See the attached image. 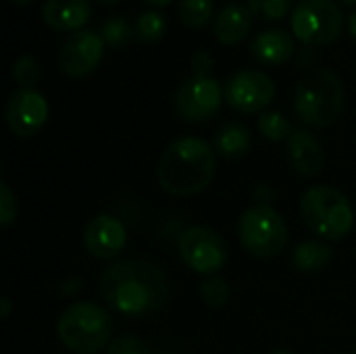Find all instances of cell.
I'll return each instance as SVG.
<instances>
[{
  "mask_svg": "<svg viewBox=\"0 0 356 354\" xmlns=\"http://www.w3.org/2000/svg\"><path fill=\"white\" fill-rule=\"evenodd\" d=\"M100 294L119 315L140 319L163 311L171 298V288L159 265L136 259L106 267L100 277Z\"/></svg>",
  "mask_w": 356,
  "mask_h": 354,
  "instance_id": "obj_1",
  "label": "cell"
},
{
  "mask_svg": "<svg viewBox=\"0 0 356 354\" xmlns=\"http://www.w3.org/2000/svg\"><path fill=\"white\" fill-rule=\"evenodd\" d=\"M215 148L196 136H186L167 146L159 161L156 177L171 196H194L215 177Z\"/></svg>",
  "mask_w": 356,
  "mask_h": 354,
  "instance_id": "obj_2",
  "label": "cell"
},
{
  "mask_svg": "<svg viewBox=\"0 0 356 354\" xmlns=\"http://www.w3.org/2000/svg\"><path fill=\"white\" fill-rule=\"evenodd\" d=\"M344 106V88L338 75L325 67L307 71L294 90V111L305 125L330 127Z\"/></svg>",
  "mask_w": 356,
  "mask_h": 354,
  "instance_id": "obj_3",
  "label": "cell"
},
{
  "mask_svg": "<svg viewBox=\"0 0 356 354\" xmlns=\"http://www.w3.org/2000/svg\"><path fill=\"white\" fill-rule=\"evenodd\" d=\"M56 334L60 342L73 353H100L113 342V317L104 307L96 303H73L60 313Z\"/></svg>",
  "mask_w": 356,
  "mask_h": 354,
  "instance_id": "obj_4",
  "label": "cell"
},
{
  "mask_svg": "<svg viewBox=\"0 0 356 354\" xmlns=\"http://www.w3.org/2000/svg\"><path fill=\"white\" fill-rule=\"evenodd\" d=\"M300 215L305 223L325 240H342L355 227V207L332 186L309 188L300 200Z\"/></svg>",
  "mask_w": 356,
  "mask_h": 354,
  "instance_id": "obj_5",
  "label": "cell"
},
{
  "mask_svg": "<svg viewBox=\"0 0 356 354\" xmlns=\"http://www.w3.org/2000/svg\"><path fill=\"white\" fill-rule=\"evenodd\" d=\"M242 246L259 259L277 257L288 242V227L280 213L269 204H252L238 221Z\"/></svg>",
  "mask_w": 356,
  "mask_h": 354,
  "instance_id": "obj_6",
  "label": "cell"
},
{
  "mask_svg": "<svg viewBox=\"0 0 356 354\" xmlns=\"http://www.w3.org/2000/svg\"><path fill=\"white\" fill-rule=\"evenodd\" d=\"M344 29V15L334 0H300L292 10V31L305 46L334 42Z\"/></svg>",
  "mask_w": 356,
  "mask_h": 354,
  "instance_id": "obj_7",
  "label": "cell"
},
{
  "mask_svg": "<svg viewBox=\"0 0 356 354\" xmlns=\"http://www.w3.org/2000/svg\"><path fill=\"white\" fill-rule=\"evenodd\" d=\"M177 248L181 261L192 271L209 277L217 275L229 259V250L223 236L207 225H194L186 230L179 236Z\"/></svg>",
  "mask_w": 356,
  "mask_h": 354,
  "instance_id": "obj_8",
  "label": "cell"
},
{
  "mask_svg": "<svg viewBox=\"0 0 356 354\" xmlns=\"http://www.w3.org/2000/svg\"><path fill=\"white\" fill-rule=\"evenodd\" d=\"M223 96L225 90L221 88L219 79L211 75L209 77L192 75L179 86L175 94V108L186 121L204 123L219 113Z\"/></svg>",
  "mask_w": 356,
  "mask_h": 354,
  "instance_id": "obj_9",
  "label": "cell"
},
{
  "mask_svg": "<svg viewBox=\"0 0 356 354\" xmlns=\"http://www.w3.org/2000/svg\"><path fill=\"white\" fill-rule=\"evenodd\" d=\"M275 98L273 79L257 69L236 71L225 83V100L232 108L240 113L265 111Z\"/></svg>",
  "mask_w": 356,
  "mask_h": 354,
  "instance_id": "obj_10",
  "label": "cell"
},
{
  "mask_svg": "<svg viewBox=\"0 0 356 354\" xmlns=\"http://www.w3.org/2000/svg\"><path fill=\"white\" fill-rule=\"evenodd\" d=\"M104 54V42L94 29H77L67 35L58 48V65L71 77H83L94 71Z\"/></svg>",
  "mask_w": 356,
  "mask_h": 354,
  "instance_id": "obj_11",
  "label": "cell"
},
{
  "mask_svg": "<svg viewBox=\"0 0 356 354\" xmlns=\"http://www.w3.org/2000/svg\"><path fill=\"white\" fill-rule=\"evenodd\" d=\"M48 119V102L46 98L35 92L33 88L29 90H17L10 94L6 102V123L10 131L19 138H29L35 136Z\"/></svg>",
  "mask_w": 356,
  "mask_h": 354,
  "instance_id": "obj_12",
  "label": "cell"
},
{
  "mask_svg": "<svg viewBox=\"0 0 356 354\" xmlns=\"http://www.w3.org/2000/svg\"><path fill=\"white\" fill-rule=\"evenodd\" d=\"M127 244V232L123 223L106 213L92 217L83 227V246L86 250L100 261L115 259L123 252Z\"/></svg>",
  "mask_w": 356,
  "mask_h": 354,
  "instance_id": "obj_13",
  "label": "cell"
},
{
  "mask_svg": "<svg viewBox=\"0 0 356 354\" xmlns=\"http://www.w3.org/2000/svg\"><path fill=\"white\" fill-rule=\"evenodd\" d=\"M288 161L294 171L302 177H315L321 173L325 154L319 140L307 127H294L290 138L286 140Z\"/></svg>",
  "mask_w": 356,
  "mask_h": 354,
  "instance_id": "obj_14",
  "label": "cell"
},
{
  "mask_svg": "<svg viewBox=\"0 0 356 354\" xmlns=\"http://www.w3.org/2000/svg\"><path fill=\"white\" fill-rule=\"evenodd\" d=\"M296 52V42L290 31L282 27H267L254 33L250 42V54L261 65H282Z\"/></svg>",
  "mask_w": 356,
  "mask_h": 354,
  "instance_id": "obj_15",
  "label": "cell"
},
{
  "mask_svg": "<svg viewBox=\"0 0 356 354\" xmlns=\"http://www.w3.org/2000/svg\"><path fill=\"white\" fill-rule=\"evenodd\" d=\"M92 15L90 0H46L42 17L56 31H77Z\"/></svg>",
  "mask_w": 356,
  "mask_h": 354,
  "instance_id": "obj_16",
  "label": "cell"
},
{
  "mask_svg": "<svg viewBox=\"0 0 356 354\" xmlns=\"http://www.w3.org/2000/svg\"><path fill=\"white\" fill-rule=\"evenodd\" d=\"M250 21H252V13H250L248 4L229 2L217 13L213 29L221 44L234 46V44H240L248 35Z\"/></svg>",
  "mask_w": 356,
  "mask_h": 354,
  "instance_id": "obj_17",
  "label": "cell"
},
{
  "mask_svg": "<svg viewBox=\"0 0 356 354\" xmlns=\"http://www.w3.org/2000/svg\"><path fill=\"white\" fill-rule=\"evenodd\" d=\"M252 146L250 129L240 121H227L217 127L213 148L223 159H242Z\"/></svg>",
  "mask_w": 356,
  "mask_h": 354,
  "instance_id": "obj_18",
  "label": "cell"
},
{
  "mask_svg": "<svg viewBox=\"0 0 356 354\" xmlns=\"http://www.w3.org/2000/svg\"><path fill=\"white\" fill-rule=\"evenodd\" d=\"M332 257H334V250L327 244L317 242V240H307L296 246L292 265L300 273H319L332 263Z\"/></svg>",
  "mask_w": 356,
  "mask_h": 354,
  "instance_id": "obj_19",
  "label": "cell"
},
{
  "mask_svg": "<svg viewBox=\"0 0 356 354\" xmlns=\"http://www.w3.org/2000/svg\"><path fill=\"white\" fill-rule=\"evenodd\" d=\"M167 31V17L161 10H144L134 21V33L140 44H154Z\"/></svg>",
  "mask_w": 356,
  "mask_h": 354,
  "instance_id": "obj_20",
  "label": "cell"
},
{
  "mask_svg": "<svg viewBox=\"0 0 356 354\" xmlns=\"http://www.w3.org/2000/svg\"><path fill=\"white\" fill-rule=\"evenodd\" d=\"M100 38L106 46H113V48H123L127 46L136 33H134V23L125 17H119V15H113L108 19H104L100 23Z\"/></svg>",
  "mask_w": 356,
  "mask_h": 354,
  "instance_id": "obj_21",
  "label": "cell"
},
{
  "mask_svg": "<svg viewBox=\"0 0 356 354\" xmlns=\"http://www.w3.org/2000/svg\"><path fill=\"white\" fill-rule=\"evenodd\" d=\"M177 8H179L181 21L188 27L202 29L211 21V17H213L215 2L213 0H179Z\"/></svg>",
  "mask_w": 356,
  "mask_h": 354,
  "instance_id": "obj_22",
  "label": "cell"
},
{
  "mask_svg": "<svg viewBox=\"0 0 356 354\" xmlns=\"http://www.w3.org/2000/svg\"><path fill=\"white\" fill-rule=\"evenodd\" d=\"M257 127L259 131L267 138V140H273V142H284L290 138L292 134V125L288 121L286 115H282L280 111H265L259 121H257Z\"/></svg>",
  "mask_w": 356,
  "mask_h": 354,
  "instance_id": "obj_23",
  "label": "cell"
},
{
  "mask_svg": "<svg viewBox=\"0 0 356 354\" xmlns=\"http://www.w3.org/2000/svg\"><path fill=\"white\" fill-rule=\"evenodd\" d=\"M229 284L219 275H211L200 284V298L211 309H221L229 300Z\"/></svg>",
  "mask_w": 356,
  "mask_h": 354,
  "instance_id": "obj_24",
  "label": "cell"
},
{
  "mask_svg": "<svg viewBox=\"0 0 356 354\" xmlns=\"http://www.w3.org/2000/svg\"><path fill=\"white\" fill-rule=\"evenodd\" d=\"M40 73H42V67H40L38 58L31 54H23L13 63V77L23 90L33 88V83L40 79Z\"/></svg>",
  "mask_w": 356,
  "mask_h": 354,
  "instance_id": "obj_25",
  "label": "cell"
},
{
  "mask_svg": "<svg viewBox=\"0 0 356 354\" xmlns=\"http://www.w3.org/2000/svg\"><path fill=\"white\" fill-rule=\"evenodd\" d=\"M294 0H248V8L252 17L261 21H277L286 17V13L292 8Z\"/></svg>",
  "mask_w": 356,
  "mask_h": 354,
  "instance_id": "obj_26",
  "label": "cell"
},
{
  "mask_svg": "<svg viewBox=\"0 0 356 354\" xmlns=\"http://www.w3.org/2000/svg\"><path fill=\"white\" fill-rule=\"evenodd\" d=\"M106 354H150V348L136 336H119L108 344Z\"/></svg>",
  "mask_w": 356,
  "mask_h": 354,
  "instance_id": "obj_27",
  "label": "cell"
},
{
  "mask_svg": "<svg viewBox=\"0 0 356 354\" xmlns=\"http://www.w3.org/2000/svg\"><path fill=\"white\" fill-rule=\"evenodd\" d=\"M17 217V198L10 192V188L2 182L0 184V225L6 227Z\"/></svg>",
  "mask_w": 356,
  "mask_h": 354,
  "instance_id": "obj_28",
  "label": "cell"
},
{
  "mask_svg": "<svg viewBox=\"0 0 356 354\" xmlns=\"http://www.w3.org/2000/svg\"><path fill=\"white\" fill-rule=\"evenodd\" d=\"M190 67H192V75L209 77L211 75V69H213V56L207 50H198V52H194Z\"/></svg>",
  "mask_w": 356,
  "mask_h": 354,
  "instance_id": "obj_29",
  "label": "cell"
},
{
  "mask_svg": "<svg viewBox=\"0 0 356 354\" xmlns=\"http://www.w3.org/2000/svg\"><path fill=\"white\" fill-rule=\"evenodd\" d=\"M10 311H13L10 300H8V298H2V300H0V319H6V317L10 315Z\"/></svg>",
  "mask_w": 356,
  "mask_h": 354,
  "instance_id": "obj_30",
  "label": "cell"
},
{
  "mask_svg": "<svg viewBox=\"0 0 356 354\" xmlns=\"http://www.w3.org/2000/svg\"><path fill=\"white\" fill-rule=\"evenodd\" d=\"M348 31H350V38L356 42V8L348 17Z\"/></svg>",
  "mask_w": 356,
  "mask_h": 354,
  "instance_id": "obj_31",
  "label": "cell"
},
{
  "mask_svg": "<svg viewBox=\"0 0 356 354\" xmlns=\"http://www.w3.org/2000/svg\"><path fill=\"white\" fill-rule=\"evenodd\" d=\"M144 2H148V4H154V6H165V4H169L171 0H144Z\"/></svg>",
  "mask_w": 356,
  "mask_h": 354,
  "instance_id": "obj_32",
  "label": "cell"
},
{
  "mask_svg": "<svg viewBox=\"0 0 356 354\" xmlns=\"http://www.w3.org/2000/svg\"><path fill=\"white\" fill-rule=\"evenodd\" d=\"M100 4H115V2H119V0H98Z\"/></svg>",
  "mask_w": 356,
  "mask_h": 354,
  "instance_id": "obj_33",
  "label": "cell"
},
{
  "mask_svg": "<svg viewBox=\"0 0 356 354\" xmlns=\"http://www.w3.org/2000/svg\"><path fill=\"white\" fill-rule=\"evenodd\" d=\"M342 2H346V4H356V0H342Z\"/></svg>",
  "mask_w": 356,
  "mask_h": 354,
  "instance_id": "obj_34",
  "label": "cell"
},
{
  "mask_svg": "<svg viewBox=\"0 0 356 354\" xmlns=\"http://www.w3.org/2000/svg\"><path fill=\"white\" fill-rule=\"evenodd\" d=\"M273 354H292V353H288V351H277V353H273Z\"/></svg>",
  "mask_w": 356,
  "mask_h": 354,
  "instance_id": "obj_35",
  "label": "cell"
},
{
  "mask_svg": "<svg viewBox=\"0 0 356 354\" xmlns=\"http://www.w3.org/2000/svg\"><path fill=\"white\" fill-rule=\"evenodd\" d=\"M13 2H21L23 4V2H31V0H13Z\"/></svg>",
  "mask_w": 356,
  "mask_h": 354,
  "instance_id": "obj_36",
  "label": "cell"
},
{
  "mask_svg": "<svg viewBox=\"0 0 356 354\" xmlns=\"http://www.w3.org/2000/svg\"><path fill=\"white\" fill-rule=\"evenodd\" d=\"M355 215H356V200H355Z\"/></svg>",
  "mask_w": 356,
  "mask_h": 354,
  "instance_id": "obj_37",
  "label": "cell"
},
{
  "mask_svg": "<svg viewBox=\"0 0 356 354\" xmlns=\"http://www.w3.org/2000/svg\"><path fill=\"white\" fill-rule=\"evenodd\" d=\"M355 354H356V353H355Z\"/></svg>",
  "mask_w": 356,
  "mask_h": 354,
  "instance_id": "obj_38",
  "label": "cell"
}]
</instances>
